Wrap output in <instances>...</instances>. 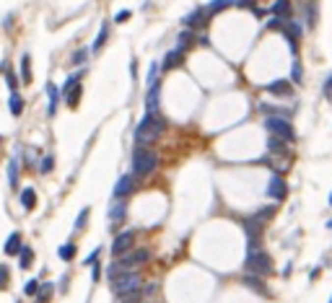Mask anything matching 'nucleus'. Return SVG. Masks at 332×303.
<instances>
[{"mask_svg":"<svg viewBox=\"0 0 332 303\" xmlns=\"http://www.w3.org/2000/svg\"><path fill=\"white\" fill-rule=\"evenodd\" d=\"M164 130H166V117L145 114L140 122H138V127H135V140H138V145L153 143V140H159V137L164 135Z\"/></svg>","mask_w":332,"mask_h":303,"instance_id":"obj_1","label":"nucleus"},{"mask_svg":"<svg viewBox=\"0 0 332 303\" xmlns=\"http://www.w3.org/2000/svg\"><path fill=\"white\" fill-rule=\"evenodd\" d=\"M156 169H159V155H156L151 148L138 145L135 153H133V174L138 179H145V177H151Z\"/></svg>","mask_w":332,"mask_h":303,"instance_id":"obj_2","label":"nucleus"},{"mask_svg":"<svg viewBox=\"0 0 332 303\" xmlns=\"http://www.w3.org/2000/svg\"><path fill=\"white\" fill-rule=\"evenodd\" d=\"M247 275H257V278H265V275L273 272V259L267 256L262 249L260 252H247Z\"/></svg>","mask_w":332,"mask_h":303,"instance_id":"obj_3","label":"nucleus"},{"mask_svg":"<svg viewBox=\"0 0 332 303\" xmlns=\"http://www.w3.org/2000/svg\"><path fill=\"white\" fill-rule=\"evenodd\" d=\"M109 282H112V290L117 293V298H119V296H125V293H133V290H138V288H143V285H140L143 278H140V275H138L135 270H133V272H122V275H117V278H112Z\"/></svg>","mask_w":332,"mask_h":303,"instance_id":"obj_4","label":"nucleus"},{"mask_svg":"<svg viewBox=\"0 0 332 303\" xmlns=\"http://www.w3.org/2000/svg\"><path fill=\"white\" fill-rule=\"evenodd\" d=\"M265 127L270 130L275 137H280L283 143H291V140H296V130L291 127V122L285 117H267L265 119Z\"/></svg>","mask_w":332,"mask_h":303,"instance_id":"obj_5","label":"nucleus"},{"mask_svg":"<svg viewBox=\"0 0 332 303\" xmlns=\"http://www.w3.org/2000/svg\"><path fill=\"white\" fill-rule=\"evenodd\" d=\"M262 223H257L254 218L247 220V252H260L262 244Z\"/></svg>","mask_w":332,"mask_h":303,"instance_id":"obj_6","label":"nucleus"},{"mask_svg":"<svg viewBox=\"0 0 332 303\" xmlns=\"http://www.w3.org/2000/svg\"><path fill=\"white\" fill-rule=\"evenodd\" d=\"M138 189V177L135 174H125V177L117 179L114 184V200H127Z\"/></svg>","mask_w":332,"mask_h":303,"instance_id":"obj_7","label":"nucleus"},{"mask_svg":"<svg viewBox=\"0 0 332 303\" xmlns=\"http://www.w3.org/2000/svg\"><path fill=\"white\" fill-rule=\"evenodd\" d=\"M267 197L278 200V202H283L285 197H288V184H285V179L280 177V174H273L270 181H267Z\"/></svg>","mask_w":332,"mask_h":303,"instance_id":"obj_8","label":"nucleus"},{"mask_svg":"<svg viewBox=\"0 0 332 303\" xmlns=\"http://www.w3.org/2000/svg\"><path fill=\"white\" fill-rule=\"evenodd\" d=\"M265 91L270 96H278V99H291L293 96V86H291V80H273V83H267Z\"/></svg>","mask_w":332,"mask_h":303,"instance_id":"obj_9","label":"nucleus"},{"mask_svg":"<svg viewBox=\"0 0 332 303\" xmlns=\"http://www.w3.org/2000/svg\"><path fill=\"white\" fill-rule=\"evenodd\" d=\"M133 241H135V233H133V231L117 233L114 244H112V254H114V256H122L125 252H130V249H133Z\"/></svg>","mask_w":332,"mask_h":303,"instance_id":"obj_10","label":"nucleus"},{"mask_svg":"<svg viewBox=\"0 0 332 303\" xmlns=\"http://www.w3.org/2000/svg\"><path fill=\"white\" fill-rule=\"evenodd\" d=\"M208 18H210L208 8H197V11H192L190 16H184V26H187V29H202V26L208 24Z\"/></svg>","mask_w":332,"mask_h":303,"instance_id":"obj_11","label":"nucleus"},{"mask_svg":"<svg viewBox=\"0 0 332 303\" xmlns=\"http://www.w3.org/2000/svg\"><path fill=\"white\" fill-rule=\"evenodd\" d=\"M159 94H161V88H159V80H156V83H151L148 94H145V114H161L159 112Z\"/></svg>","mask_w":332,"mask_h":303,"instance_id":"obj_12","label":"nucleus"},{"mask_svg":"<svg viewBox=\"0 0 332 303\" xmlns=\"http://www.w3.org/2000/svg\"><path fill=\"white\" fill-rule=\"evenodd\" d=\"M182 62H184V50L177 47V50L166 52V57H164V62H161V70H164V73H166V70H174V68H179Z\"/></svg>","mask_w":332,"mask_h":303,"instance_id":"obj_13","label":"nucleus"},{"mask_svg":"<svg viewBox=\"0 0 332 303\" xmlns=\"http://www.w3.org/2000/svg\"><path fill=\"white\" fill-rule=\"evenodd\" d=\"M270 13L273 18H291L293 16V5H291V0H275V3L270 5Z\"/></svg>","mask_w":332,"mask_h":303,"instance_id":"obj_14","label":"nucleus"},{"mask_svg":"<svg viewBox=\"0 0 332 303\" xmlns=\"http://www.w3.org/2000/svg\"><path fill=\"white\" fill-rule=\"evenodd\" d=\"M125 215H127V205H125V200H114L112 213H109V220H112V226L117 228V226L125 220Z\"/></svg>","mask_w":332,"mask_h":303,"instance_id":"obj_15","label":"nucleus"},{"mask_svg":"<svg viewBox=\"0 0 332 303\" xmlns=\"http://www.w3.org/2000/svg\"><path fill=\"white\" fill-rule=\"evenodd\" d=\"M24 244H21V233H11V238H8L5 244V256H13V254H21Z\"/></svg>","mask_w":332,"mask_h":303,"instance_id":"obj_16","label":"nucleus"},{"mask_svg":"<svg viewBox=\"0 0 332 303\" xmlns=\"http://www.w3.org/2000/svg\"><path fill=\"white\" fill-rule=\"evenodd\" d=\"M52 293H55V285H52V282H42L39 293H36V303H50V301H52Z\"/></svg>","mask_w":332,"mask_h":303,"instance_id":"obj_17","label":"nucleus"},{"mask_svg":"<svg viewBox=\"0 0 332 303\" xmlns=\"http://www.w3.org/2000/svg\"><path fill=\"white\" fill-rule=\"evenodd\" d=\"M21 205H24V210H34V205H36V192H34L31 187H26V189L21 192Z\"/></svg>","mask_w":332,"mask_h":303,"instance_id":"obj_18","label":"nucleus"},{"mask_svg":"<svg viewBox=\"0 0 332 303\" xmlns=\"http://www.w3.org/2000/svg\"><path fill=\"white\" fill-rule=\"evenodd\" d=\"M236 3H239V0H213V3L205 5V8H208V13L213 16V13H221V11H226L228 5H236Z\"/></svg>","mask_w":332,"mask_h":303,"instance_id":"obj_19","label":"nucleus"},{"mask_svg":"<svg viewBox=\"0 0 332 303\" xmlns=\"http://www.w3.org/2000/svg\"><path fill=\"white\" fill-rule=\"evenodd\" d=\"M21 80L26 86L31 83V60H29V54H21Z\"/></svg>","mask_w":332,"mask_h":303,"instance_id":"obj_20","label":"nucleus"},{"mask_svg":"<svg viewBox=\"0 0 332 303\" xmlns=\"http://www.w3.org/2000/svg\"><path fill=\"white\" fill-rule=\"evenodd\" d=\"M47 94H50V114H55L57 112V101H60V91H57V86L55 83H47Z\"/></svg>","mask_w":332,"mask_h":303,"instance_id":"obj_21","label":"nucleus"},{"mask_svg":"<svg viewBox=\"0 0 332 303\" xmlns=\"http://www.w3.org/2000/svg\"><path fill=\"white\" fill-rule=\"evenodd\" d=\"M8 184H11L13 189L18 187V158L8 161Z\"/></svg>","mask_w":332,"mask_h":303,"instance_id":"obj_22","label":"nucleus"},{"mask_svg":"<svg viewBox=\"0 0 332 303\" xmlns=\"http://www.w3.org/2000/svg\"><path fill=\"white\" fill-rule=\"evenodd\" d=\"M8 106H11V114H13V117H21V112H24V99L18 96V94H11V99H8Z\"/></svg>","mask_w":332,"mask_h":303,"instance_id":"obj_23","label":"nucleus"},{"mask_svg":"<svg viewBox=\"0 0 332 303\" xmlns=\"http://www.w3.org/2000/svg\"><path fill=\"white\" fill-rule=\"evenodd\" d=\"M31 262H34V252L29 249V246H24L21 254H18V264H21V270H29Z\"/></svg>","mask_w":332,"mask_h":303,"instance_id":"obj_24","label":"nucleus"},{"mask_svg":"<svg viewBox=\"0 0 332 303\" xmlns=\"http://www.w3.org/2000/svg\"><path fill=\"white\" fill-rule=\"evenodd\" d=\"M107 39H109V26H107V24H101L99 36H96V42H94V52H99L101 47H104V44H107Z\"/></svg>","mask_w":332,"mask_h":303,"instance_id":"obj_25","label":"nucleus"},{"mask_svg":"<svg viewBox=\"0 0 332 303\" xmlns=\"http://www.w3.org/2000/svg\"><path fill=\"white\" fill-rule=\"evenodd\" d=\"M117 301H119V303H140V301H143V288H138V290H133V293H125V296H119Z\"/></svg>","mask_w":332,"mask_h":303,"instance_id":"obj_26","label":"nucleus"},{"mask_svg":"<svg viewBox=\"0 0 332 303\" xmlns=\"http://www.w3.org/2000/svg\"><path fill=\"white\" fill-rule=\"evenodd\" d=\"M81 96H83V88H81V86H76V88H73L70 94L65 96L68 106H73V109H76V106H78V101H81Z\"/></svg>","mask_w":332,"mask_h":303,"instance_id":"obj_27","label":"nucleus"},{"mask_svg":"<svg viewBox=\"0 0 332 303\" xmlns=\"http://www.w3.org/2000/svg\"><path fill=\"white\" fill-rule=\"evenodd\" d=\"M57 254H60V259L70 262L73 256H76V244H65V246H60V249H57Z\"/></svg>","mask_w":332,"mask_h":303,"instance_id":"obj_28","label":"nucleus"},{"mask_svg":"<svg viewBox=\"0 0 332 303\" xmlns=\"http://www.w3.org/2000/svg\"><path fill=\"white\" fill-rule=\"evenodd\" d=\"M273 215H275V210H273V207H262L260 213H254L252 218L257 220V223H262V226H265V223H267V220H270Z\"/></svg>","mask_w":332,"mask_h":303,"instance_id":"obj_29","label":"nucleus"},{"mask_svg":"<svg viewBox=\"0 0 332 303\" xmlns=\"http://www.w3.org/2000/svg\"><path fill=\"white\" fill-rule=\"evenodd\" d=\"M267 148H270L273 153H280V155L288 153V151H285V145L280 143V137H270V140H267Z\"/></svg>","mask_w":332,"mask_h":303,"instance_id":"obj_30","label":"nucleus"},{"mask_svg":"<svg viewBox=\"0 0 332 303\" xmlns=\"http://www.w3.org/2000/svg\"><path fill=\"white\" fill-rule=\"evenodd\" d=\"M3 70H5V83H8V88H11V94H16V76L11 73V68H8V62H3Z\"/></svg>","mask_w":332,"mask_h":303,"instance_id":"obj_31","label":"nucleus"},{"mask_svg":"<svg viewBox=\"0 0 332 303\" xmlns=\"http://www.w3.org/2000/svg\"><path fill=\"white\" fill-rule=\"evenodd\" d=\"M244 282H247V285H252L257 293H265V288L260 285V278H257V275H247V278H244Z\"/></svg>","mask_w":332,"mask_h":303,"instance_id":"obj_32","label":"nucleus"},{"mask_svg":"<svg viewBox=\"0 0 332 303\" xmlns=\"http://www.w3.org/2000/svg\"><path fill=\"white\" fill-rule=\"evenodd\" d=\"M39 282H36V280H29V282H26V288H24V293H26V296H34L36 298V293H39Z\"/></svg>","mask_w":332,"mask_h":303,"instance_id":"obj_33","label":"nucleus"},{"mask_svg":"<svg viewBox=\"0 0 332 303\" xmlns=\"http://www.w3.org/2000/svg\"><path fill=\"white\" fill-rule=\"evenodd\" d=\"M192 39H195V36H192V31H190V29H187V31H182V36H179V47H182V50H184V47H190Z\"/></svg>","mask_w":332,"mask_h":303,"instance_id":"obj_34","label":"nucleus"},{"mask_svg":"<svg viewBox=\"0 0 332 303\" xmlns=\"http://www.w3.org/2000/svg\"><path fill=\"white\" fill-rule=\"evenodd\" d=\"M86 220H88V207H83L81 215H78V220H76V228H78V231H81V228H86Z\"/></svg>","mask_w":332,"mask_h":303,"instance_id":"obj_35","label":"nucleus"},{"mask_svg":"<svg viewBox=\"0 0 332 303\" xmlns=\"http://www.w3.org/2000/svg\"><path fill=\"white\" fill-rule=\"evenodd\" d=\"M291 76H293V83H301L304 76H301V65H299V60L293 62V70H291Z\"/></svg>","mask_w":332,"mask_h":303,"instance_id":"obj_36","label":"nucleus"},{"mask_svg":"<svg viewBox=\"0 0 332 303\" xmlns=\"http://www.w3.org/2000/svg\"><path fill=\"white\" fill-rule=\"evenodd\" d=\"M86 57H88V50H78L76 54H73V62H76V65H83Z\"/></svg>","mask_w":332,"mask_h":303,"instance_id":"obj_37","label":"nucleus"},{"mask_svg":"<svg viewBox=\"0 0 332 303\" xmlns=\"http://www.w3.org/2000/svg\"><path fill=\"white\" fill-rule=\"evenodd\" d=\"M52 166H55V158H52V155H44V163H39V169H42L44 174H50Z\"/></svg>","mask_w":332,"mask_h":303,"instance_id":"obj_38","label":"nucleus"},{"mask_svg":"<svg viewBox=\"0 0 332 303\" xmlns=\"http://www.w3.org/2000/svg\"><path fill=\"white\" fill-rule=\"evenodd\" d=\"M285 26H288V24H283V18H270L267 29H283V31H285Z\"/></svg>","mask_w":332,"mask_h":303,"instance_id":"obj_39","label":"nucleus"},{"mask_svg":"<svg viewBox=\"0 0 332 303\" xmlns=\"http://www.w3.org/2000/svg\"><path fill=\"white\" fill-rule=\"evenodd\" d=\"M130 16H133L130 11H119V13L114 16V21H117V24H125V21H130Z\"/></svg>","mask_w":332,"mask_h":303,"instance_id":"obj_40","label":"nucleus"},{"mask_svg":"<svg viewBox=\"0 0 332 303\" xmlns=\"http://www.w3.org/2000/svg\"><path fill=\"white\" fill-rule=\"evenodd\" d=\"M0 285H8V267H0Z\"/></svg>","mask_w":332,"mask_h":303,"instance_id":"obj_41","label":"nucleus"},{"mask_svg":"<svg viewBox=\"0 0 332 303\" xmlns=\"http://www.w3.org/2000/svg\"><path fill=\"white\" fill-rule=\"evenodd\" d=\"M325 96H327V99H332V76L325 80Z\"/></svg>","mask_w":332,"mask_h":303,"instance_id":"obj_42","label":"nucleus"},{"mask_svg":"<svg viewBox=\"0 0 332 303\" xmlns=\"http://www.w3.org/2000/svg\"><path fill=\"white\" fill-rule=\"evenodd\" d=\"M236 5H242V8H254V0H239Z\"/></svg>","mask_w":332,"mask_h":303,"instance_id":"obj_43","label":"nucleus"},{"mask_svg":"<svg viewBox=\"0 0 332 303\" xmlns=\"http://www.w3.org/2000/svg\"><path fill=\"white\" fill-rule=\"evenodd\" d=\"M99 278H101V264L96 262V264H94V280H99Z\"/></svg>","mask_w":332,"mask_h":303,"instance_id":"obj_44","label":"nucleus"},{"mask_svg":"<svg viewBox=\"0 0 332 303\" xmlns=\"http://www.w3.org/2000/svg\"><path fill=\"white\" fill-rule=\"evenodd\" d=\"M327 228H332V220H327Z\"/></svg>","mask_w":332,"mask_h":303,"instance_id":"obj_45","label":"nucleus"},{"mask_svg":"<svg viewBox=\"0 0 332 303\" xmlns=\"http://www.w3.org/2000/svg\"><path fill=\"white\" fill-rule=\"evenodd\" d=\"M330 205H332V195H330Z\"/></svg>","mask_w":332,"mask_h":303,"instance_id":"obj_46","label":"nucleus"},{"mask_svg":"<svg viewBox=\"0 0 332 303\" xmlns=\"http://www.w3.org/2000/svg\"><path fill=\"white\" fill-rule=\"evenodd\" d=\"M330 303H332V298H330Z\"/></svg>","mask_w":332,"mask_h":303,"instance_id":"obj_47","label":"nucleus"}]
</instances>
